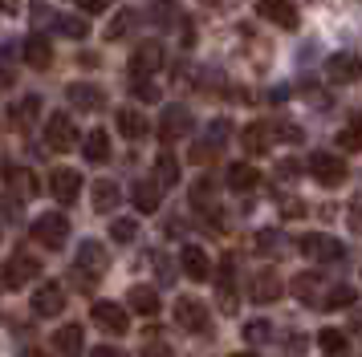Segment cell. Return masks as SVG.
I'll list each match as a JSON object with an SVG mask.
<instances>
[{
    "instance_id": "cell-36",
    "label": "cell",
    "mask_w": 362,
    "mask_h": 357,
    "mask_svg": "<svg viewBox=\"0 0 362 357\" xmlns=\"http://www.w3.org/2000/svg\"><path fill=\"white\" fill-rule=\"evenodd\" d=\"M110 236H115L118 243H131L134 236H139V224H134V219H115V224H110Z\"/></svg>"
},
{
    "instance_id": "cell-27",
    "label": "cell",
    "mask_w": 362,
    "mask_h": 357,
    "mask_svg": "<svg viewBox=\"0 0 362 357\" xmlns=\"http://www.w3.org/2000/svg\"><path fill=\"white\" fill-rule=\"evenodd\" d=\"M317 292H322V276L317 272H301L293 280V296L301 301V305H317V301H322Z\"/></svg>"
},
{
    "instance_id": "cell-40",
    "label": "cell",
    "mask_w": 362,
    "mask_h": 357,
    "mask_svg": "<svg viewBox=\"0 0 362 357\" xmlns=\"http://www.w3.org/2000/svg\"><path fill=\"white\" fill-rule=\"evenodd\" d=\"M143 357H175V349H171V345H163V341H151L147 349H143Z\"/></svg>"
},
{
    "instance_id": "cell-34",
    "label": "cell",
    "mask_w": 362,
    "mask_h": 357,
    "mask_svg": "<svg viewBox=\"0 0 362 357\" xmlns=\"http://www.w3.org/2000/svg\"><path fill=\"white\" fill-rule=\"evenodd\" d=\"M338 143H342V150H362V118H354L350 126H342Z\"/></svg>"
},
{
    "instance_id": "cell-29",
    "label": "cell",
    "mask_w": 362,
    "mask_h": 357,
    "mask_svg": "<svg viewBox=\"0 0 362 357\" xmlns=\"http://www.w3.org/2000/svg\"><path fill=\"white\" fill-rule=\"evenodd\" d=\"M155 183H159V187H175V183H180V162H175L171 150H163V155L155 159Z\"/></svg>"
},
{
    "instance_id": "cell-7",
    "label": "cell",
    "mask_w": 362,
    "mask_h": 357,
    "mask_svg": "<svg viewBox=\"0 0 362 357\" xmlns=\"http://www.w3.org/2000/svg\"><path fill=\"white\" fill-rule=\"evenodd\" d=\"M180 268L187 280H196V284H204V280H212V260H208V252L204 248H196V243H187L180 252Z\"/></svg>"
},
{
    "instance_id": "cell-30",
    "label": "cell",
    "mask_w": 362,
    "mask_h": 357,
    "mask_svg": "<svg viewBox=\"0 0 362 357\" xmlns=\"http://www.w3.org/2000/svg\"><path fill=\"white\" fill-rule=\"evenodd\" d=\"M317 345H322L326 357H346V349H350L346 333H338V329H322V333H317Z\"/></svg>"
},
{
    "instance_id": "cell-22",
    "label": "cell",
    "mask_w": 362,
    "mask_h": 357,
    "mask_svg": "<svg viewBox=\"0 0 362 357\" xmlns=\"http://www.w3.org/2000/svg\"><path fill=\"white\" fill-rule=\"evenodd\" d=\"M115 122H118V134H122V138H131V143H134V138H147V130H151V122L139 110H131V106H127V110H118Z\"/></svg>"
},
{
    "instance_id": "cell-14",
    "label": "cell",
    "mask_w": 362,
    "mask_h": 357,
    "mask_svg": "<svg viewBox=\"0 0 362 357\" xmlns=\"http://www.w3.org/2000/svg\"><path fill=\"white\" fill-rule=\"evenodd\" d=\"M49 191H53L57 203H74L78 191H82V175H78V171H69V167H62V171H53V175H49Z\"/></svg>"
},
{
    "instance_id": "cell-35",
    "label": "cell",
    "mask_w": 362,
    "mask_h": 357,
    "mask_svg": "<svg viewBox=\"0 0 362 357\" xmlns=\"http://www.w3.org/2000/svg\"><path fill=\"white\" fill-rule=\"evenodd\" d=\"M4 178H8L13 187H21L25 195H37V178H33V175H25L21 167H8V171H4Z\"/></svg>"
},
{
    "instance_id": "cell-4",
    "label": "cell",
    "mask_w": 362,
    "mask_h": 357,
    "mask_svg": "<svg viewBox=\"0 0 362 357\" xmlns=\"http://www.w3.org/2000/svg\"><path fill=\"white\" fill-rule=\"evenodd\" d=\"M37 272H41V264L33 260V252H25V248H21V252H13L8 264H4V289H25Z\"/></svg>"
},
{
    "instance_id": "cell-32",
    "label": "cell",
    "mask_w": 362,
    "mask_h": 357,
    "mask_svg": "<svg viewBox=\"0 0 362 357\" xmlns=\"http://www.w3.org/2000/svg\"><path fill=\"white\" fill-rule=\"evenodd\" d=\"M37 114H41V97H33V94H29V97H21L17 106H13V126L25 130V126H29V122L37 118Z\"/></svg>"
},
{
    "instance_id": "cell-42",
    "label": "cell",
    "mask_w": 362,
    "mask_h": 357,
    "mask_svg": "<svg viewBox=\"0 0 362 357\" xmlns=\"http://www.w3.org/2000/svg\"><path fill=\"white\" fill-rule=\"evenodd\" d=\"M281 211H285L289 219H297V215H305V207H301V199H285V203H281Z\"/></svg>"
},
{
    "instance_id": "cell-44",
    "label": "cell",
    "mask_w": 362,
    "mask_h": 357,
    "mask_svg": "<svg viewBox=\"0 0 362 357\" xmlns=\"http://www.w3.org/2000/svg\"><path fill=\"white\" fill-rule=\"evenodd\" d=\"M90 357H122V349H115V345H98Z\"/></svg>"
},
{
    "instance_id": "cell-3",
    "label": "cell",
    "mask_w": 362,
    "mask_h": 357,
    "mask_svg": "<svg viewBox=\"0 0 362 357\" xmlns=\"http://www.w3.org/2000/svg\"><path fill=\"white\" fill-rule=\"evenodd\" d=\"M167 53L159 41H143V45L131 53V78H155L159 69H163Z\"/></svg>"
},
{
    "instance_id": "cell-18",
    "label": "cell",
    "mask_w": 362,
    "mask_h": 357,
    "mask_svg": "<svg viewBox=\"0 0 362 357\" xmlns=\"http://www.w3.org/2000/svg\"><path fill=\"white\" fill-rule=\"evenodd\" d=\"M281 296V276L273 268H261V272L252 276V301L257 305H273Z\"/></svg>"
},
{
    "instance_id": "cell-13",
    "label": "cell",
    "mask_w": 362,
    "mask_h": 357,
    "mask_svg": "<svg viewBox=\"0 0 362 357\" xmlns=\"http://www.w3.org/2000/svg\"><path fill=\"white\" fill-rule=\"evenodd\" d=\"M66 102L74 110H102L106 106V94H102L98 85H90V81H74L66 90Z\"/></svg>"
},
{
    "instance_id": "cell-2",
    "label": "cell",
    "mask_w": 362,
    "mask_h": 357,
    "mask_svg": "<svg viewBox=\"0 0 362 357\" xmlns=\"http://www.w3.org/2000/svg\"><path fill=\"white\" fill-rule=\"evenodd\" d=\"M33 240L45 243V248H62L69 240V219L62 211H45V215H37L33 219Z\"/></svg>"
},
{
    "instance_id": "cell-25",
    "label": "cell",
    "mask_w": 362,
    "mask_h": 357,
    "mask_svg": "<svg viewBox=\"0 0 362 357\" xmlns=\"http://www.w3.org/2000/svg\"><path fill=\"white\" fill-rule=\"evenodd\" d=\"M269 122H248L245 126V134H240V146H245L248 155H264L269 150Z\"/></svg>"
},
{
    "instance_id": "cell-39",
    "label": "cell",
    "mask_w": 362,
    "mask_h": 357,
    "mask_svg": "<svg viewBox=\"0 0 362 357\" xmlns=\"http://www.w3.org/2000/svg\"><path fill=\"white\" fill-rule=\"evenodd\" d=\"M273 134H281V143H301V130L293 126V122H273Z\"/></svg>"
},
{
    "instance_id": "cell-28",
    "label": "cell",
    "mask_w": 362,
    "mask_h": 357,
    "mask_svg": "<svg viewBox=\"0 0 362 357\" xmlns=\"http://www.w3.org/2000/svg\"><path fill=\"white\" fill-rule=\"evenodd\" d=\"M354 305V289L350 284H334V289L322 292V301H317V308H326V313H338V308H350Z\"/></svg>"
},
{
    "instance_id": "cell-47",
    "label": "cell",
    "mask_w": 362,
    "mask_h": 357,
    "mask_svg": "<svg viewBox=\"0 0 362 357\" xmlns=\"http://www.w3.org/2000/svg\"><path fill=\"white\" fill-rule=\"evenodd\" d=\"M8 4H13V0H0V13H13V8H8Z\"/></svg>"
},
{
    "instance_id": "cell-9",
    "label": "cell",
    "mask_w": 362,
    "mask_h": 357,
    "mask_svg": "<svg viewBox=\"0 0 362 357\" xmlns=\"http://www.w3.org/2000/svg\"><path fill=\"white\" fill-rule=\"evenodd\" d=\"M187 134H192V114L183 106H167L163 118H159V138L175 143V138H187Z\"/></svg>"
},
{
    "instance_id": "cell-20",
    "label": "cell",
    "mask_w": 362,
    "mask_h": 357,
    "mask_svg": "<svg viewBox=\"0 0 362 357\" xmlns=\"http://www.w3.org/2000/svg\"><path fill=\"white\" fill-rule=\"evenodd\" d=\"M127 301H131V313H139V317H155L159 313V292L151 289V284H134L127 292Z\"/></svg>"
},
{
    "instance_id": "cell-21",
    "label": "cell",
    "mask_w": 362,
    "mask_h": 357,
    "mask_svg": "<svg viewBox=\"0 0 362 357\" xmlns=\"http://www.w3.org/2000/svg\"><path fill=\"white\" fill-rule=\"evenodd\" d=\"M224 178H228V191H252V187L261 183V171H257L252 162H232Z\"/></svg>"
},
{
    "instance_id": "cell-23",
    "label": "cell",
    "mask_w": 362,
    "mask_h": 357,
    "mask_svg": "<svg viewBox=\"0 0 362 357\" xmlns=\"http://www.w3.org/2000/svg\"><path fill=\"white\" fill-rule=\"evenodd\" d=\"M82 155H86V162H106L110 159V134H106V130L82 134Z\"/></svg>"
},
{
    "instance_id": "cell-41",
    "label": "cell",
    "mask_w": 362,
    "mask_h": 357,
    "mask_svg": "<svg viewBox=\"0 0 362 357\" xmlns=\"http://www.w3.org/2000/svg\"><path fill=\"white\" fill-rule=\"evenodd\" d=\"M350 227H354V231L362 236V195L354 199V203H350Z\"/></svg>"
},
{
    "instance_id": "cell-31",
    "label": "cell",
    "mask_w": 362,
    "mask_h": 357,
    "mask_svg": "<svg viewBox=\"0 0 362 357\" xmlns=\"http://www.w3.org/2000/svg\"><path fill=\"white\" fill-rule=\"evenodd\" d=\"M220 308L236 313V289H232V260L220 264Z\"/></svg>"
},
{
    "instance_id": "cell-1",
    "label": "cell",
    "mask_w": 362,
    "mask_h": 357,
    "mask_svg": "<svg viewBox=\"0 0 362 357\" xmlns=\"http://www.w3.org/2000/svg\"><path fill=\"white\" fill-rule=\"evenodd\" d=\"M310 175L322 183V187H342L346 175H350V167H346L338 155H329V150H317L310 155Z\"/></svg>"
},
{
    "instance_id": "cell-48",
    "label": "cell",
    "mask_w": 362,
    "mask_h": 357,
    "mask_svg": "<svg viewBox=\"0 0 362 357\" xmlns=\"http://www.w3.org/2000/svg\"><path fill=\"white\" fill-rule=\"evenodd\" d=\"M228 357H257V353H228Z\"/></svg>"
},
{
    "instance_id": "cell-45",
    "label": "cell",
    "mask_w": 362,
    "mask_h": 357,
    "mask_svg": "<svg viewBox=\"0 0 362 357\" xmlns=\"http://www.w3.org/2000/svg\"><path fill=\"white\" fill-rule=\"evenodd\" d=\"M277 171H281V178H293L297 171H301V167H297V162H281Z\"/></svg>"
},
{
    "instance_id": "cell-19",
    "label": "cell",
    "mask_w": 362,
    "mask_h": 357,
    "mask_svg": "<svg viewBox=\"0 0 362 357\" xmlns=\"http://www.w3.org/2000/svg\"><path fill=\"white\" fill-rule=\"evenodd\" d=\"M53 349L62 357H82L86 341H82V325H62L57 333H53Z\"/></svg>"
},
{
    "instance_id": "cell-26",
    "label": "cell",
    "mask_w": 362,
    "mask_h": 357,
    "mask_svg": "<svg viewBox=\"0 0 362 357\" xmlns=\"http://www.w3.org/2000/svg\"><path fill=\"white\" fill-rule=\"evenodd\" d=\"M90 199H94V211H115L122 191H118V183H110V178H98L94 191H90Z\"/></svg>"
},
{
    "instance_id": "cell-15",
    "label": "cell",
    "mask_w": 362,
    "mask_h": 357,
    "mask_svg": "<svg viewBox=\"0 0 362 357\" xmlns=\"http://www.w3.org/2000/svg\"><path fill=\"white\" fill-rule=\"evenodd\" d=\"M257 13H261L264 20H273L277 29H297L293 0H261V4H257Z\"/></svg>"
},
{
    "instance_id": "cell-11",
    "label": "cell",
    "mask_w": 362,
    "mask_h": 357,
    "mask_svg": "<svg viewBox=\"0 0 362 357\" xmlns=\"http://www.w3.org/2000/svg\"><path fill=\"white\" fill-rule=\"evenodd\" d=\"M62 308H66V289H62V284H41V289L33 292V313L37 317H57V313H62Z\"/></svg>"
},
{
    "instance_id": "cell-8",
    "label": "cell",
    "mask_w": 362,
    "mask_h": 357,
    "mask_svg": "<svg viewBox=\"0 0 362 357\" xmlns=\"http://www.w3.org/2000/svg\"><path fill=\"white\" fill-rule=\"evenodd\" d=\"M175 321L187 329V333H208V308H204V301H192V296H183V301H175Z\"/></svg>"
},
{
    "instance_id": "cell-24",
    "label": "cell",
    "mask_w": 362,
    "mask_h": 357,
    "mask_svg": "<svg viewBox=\"0 0 362 357\" xmlns=\"http://www.w3.org/2000/svg\"><path fill=\"white\" fill-rule=\"evenodd\" d=\"M21 57L33 65V69H49V65H53V45L45 41V37H29L25 49H21Z\"/></svg>"
},
{
    "instance_id": "cell-37",
    "label": "cell",
    "mask_w": 362,
    "mask_h": 357,
    "mask_svg": "<svg viewBox=\"0 0 362 357\" xmlns=\"http://www.w3.org/2000/svg\"><path fill=\"white\" fill-rule=\"evenodd\" d=\"M57 29L66 32V37H86V32H90V25H86L82 16H62V20H57Z\"/></svg>"
},
{
    "instance_id": "cell-10",
    "label": "cell",
    "mask_w": 362,
    "mask_h": 357,
    "mask_svg": "<svg viewBox=\"0 0 362 357\" xmlns=\"http://www.w3.org/2000/svg\"><path fill=\"white\" fill-rule=\"evenodd\" d=\"M326 78L334 81V85H350V81L362 78V61L354 53H334L326 61Z\"/></svg>"
},
{
    "instance_id": "cell-38",
    "label": "cell",
    "mask_w": 362,
    "mask_h": 357,
    "mask_svg": "<svg viewBox=\"0 0 362 357\" xmlns=\"http://www.w3.org/2000/svg\"><path fill=\"white\" fill-rule=\"evenodd\" d=\"M245 337L252 341V345H261V341L273 337V329H269V321H248L245 325Z\"/></svg>"
},
{
    "instance_id": "cell-6",
    "label": "cell",
    "mask_w": 362,
    "mask_h": 357,
    "mask_svg": "<svg viewBox=\"0 0 362 357\" xmlns=\"http://www.w3.org/2000/svg\"><path fill=\"white\" fill-rule=\"evenodd\" d=\"M78 126H74V118L66 114H53L49 122H45V146L49 150H69V146H78Z\"/></svg>"
},
{
    "instance_id": "cell-43",
    "label": "cell",
    "mask_w": 362,
    "mask_h": 357,
    "mask_svg": "<svg viewBox=\"0 0 362 357\" xmlns=\"http://www.w3.org/2000/svg\"><path fill=\"white\" fill-rule=\"evenodd\" d=\"M74 4H78L82 13H102V8H106V0H74Z\"/></svg>"
},
{
    "instance_id": "cell-17",
    "label": "cell",
    "mask_w": 362,
    "mask_h": 357,
    "mask_svg": "<svg viewBox=\"0 0 362 357\" xmlns=\"http://www.w3.org/2000/svg\"><path fill=\"white\" fill-rule=\"evenodd\" d=\"M297 248H301V252H305V256H317V260H342L346 256V248L338 240H329V236H305V240L297 243Z\"/></svg>"
},
{
    "instance_id": "cell-46",
    "label": "cell",
    "mask_w": 362,
    "mask_h": 357,
    "mask_svg": "<svg viewBox=\"0 0 362 357\" xmlns=\"http://www.w3.org/2000/svg\"><path fill=\"white\" fill-rule=\"evenodd\" d=\"M21 357H49V353H41V349H25Z\"/></svg>"
},
{
    "instance_id": "cell-12",
    "label": "cell",
    "mask_w": 362,
    "mask_h": 357,
    "mask_svg": "<svg viewBox=\"0 0 362 357\" xmlns=\"http://www.w3.org/2000/svg\"><path fill=\"white\" fill-rule=\"evenodd\" d=\"M78 268H82L86 276H102L110 268V252H106L98 240H86L82 248H78Z\"/></svg>"
},
{
    "instance_id": "cell-16",
    "label": "cell",
    "mask_w": 362,
    "mask_h": 357,
    "mask_svg": "<svg viewBox=\"0 0 362 357\" xmlns=\"http://www.w3.org/2000/svg\"><path fill=\"white\" fill-rule=\"evenodd\" d=\"M131 203H134V211H139V215H155V211H159V203H163V187L143 178V183H134V187H131Z\"/></svg>"
},
{
    "instance_id": "cell-33",
    "label": "cell",
    "mask_w": 362,
    "mask_h": 357,
    "mask_svg": "<svg viewBox=\"0 0 362 357\" xmlns=\"http://www.w3.org/2000/svg\"><path fill=\"white\" fill-rule=\"evenodd\" d=\"M131 29H134V13H131V8H118L115 20L106 25V41H122Z\"/></svg>"
},
{
    "instance_id": "cell-5",
    "label": "cell",
    "mask_w": 362,
    "mask_h": 357,
    "mask_svg": "<svg viewBox=\"0 0 362 357\" xmlns=\"http://www.w3.org/2000/svg\"><path fill=\"white\" fill-rule=\"evenodd\" d=\"M90 317H94V325L106 329V333H127V329H131V313L118 305V301H94Z\"/></svg>"
}]
</instances>
